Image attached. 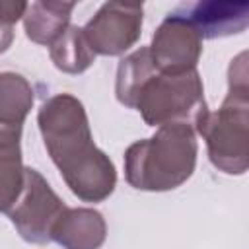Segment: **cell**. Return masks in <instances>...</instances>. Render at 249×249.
<instances>
[{
  "label": "cell",
  "instance_id": "4",
  "mask_svg": "<svg viewBox=\"0 0 249 249\" xmlns=\"http://www.w3.org/2000/svg\"><path fill=\"white\" fill-rule=\"evenodd\" d=\"M134 107L150 126L171 123H189L196 126L198 119L208 111L196 70L163 74L156 68L138 89Z\"/></svg>",
  "mask_w": 249,
  "mask_h": 249
},
{
  "label": "cell",
  "instance_id": "2",
  "mask_svg": "<svg viewBox=\"0 0 249 249\" xmlns=\"http://www.w3.org/2000/svg\"><path fill=\"white\" fill-rule=\"evenodd\" d=\"M228 84L222 107L214 113L206 111L195 128L206 140L214 167L241 175L249 169V51L230 62Z\"/></svg>",
  "mask_w": 249,
  "mask_h": 249
},
{
  "label": "cell",
  "instance_id": "5",
  "mask_svg": "<svg viewBox=\"0 0 249 249\" xmlns=\"http://www.w3.org/2000/svg\"><path fill=\"white\" fill-rule=\"evenodd\" d=\"M64 210L66 206L49 183L35 169H25L21 193L14 200V206L4 212L25 241L47 243L53 239V228Z\"/></svg>",
  "mask_w": 249,
  "mask_h": 249
},
{
  "label": "cell",
  "instance_id": "6",
  "mask_svg": "<svg viewBox=\"0 0 249 249\" xmlns=\"http://www.w3.org/2000/svg\"><path fill=\"white\" fill-rule=\"evenodd\" d=\"M142 4L107 2L84 27V35L97 54L115 56L130 49L140 37Z\"/></svg>",
  "mask_w": 249,
  "mask_h": 249
},
{
  "label": "cell",
  "instance_id": "1",
  "mask_svg": "<svg viewBox=\"0 0 249 249\" xmlns=\"http://www.w3.org/2000/svg\"><path fill=\"white\" fill-rule=\"evenodd\" d=\"M45 148L70 191L86 200L107 198L117 183L113 161L95 148L84 105L70 93L53 95L37 115Z\"/></svg>",
  "mask_w": 249,
  "mask_h": 249
},
{
  "label": "cell",
  "instance_id": "10",
  "mask_svg": "<svg viewBox=\"0 0 249 249\" xmlns=\"http://www.w3.org/2000/svg\"><path fill=\"white\" fill-rule=\"evenodd\" d=\"M74 2H33L27 4L25 33L39 45H53L66 29Z\"/></svg>",
  "mask_w": 249,
  "mask_h": 249
},
{
  "label": "cell",
  "instance_id": "11",
  "mask_svg": "<svg viewBox=\"0 0 249 249\" xmlns=\"http://www.w3.org/2000/svg\"><path fill=\"white\" fill-rule=\"evenodd\" d=\"M51 58L62 72H84L95 58V53L84 35V27L68 25V29L51 45Z\"/></svg>",
  "mask_w": 249,
  "mask_h": 249
},
{
  "label": "cell",
  "instance_id": "7",
  "mask_svg": "<svg viewBox=\"0 0 249 249\" xmlns=\"http://www.w3.org/2000/svg\"><path fill=\"white\" fill-rule=\"evenodd\" d=\"M200 53V35L191 23L175 14H169L163 19L150 45L152 60L163 74H185L195 70Z\"/></svg>",
  "mask_w": 249,
  "mask_h": 249
},
{
  "label": "cell",
  "instance_id": "9",
  "mask_svg": "<svg viewBox=\"0 0 249 249\" xmlns=\"http://www.w3.org/2000/svg\"><path fill=\"white\" fill-rule=\"evenodd\" d=\"M53 239L66 249H99L105 241V220L91 208H66L53 228Z\"/></svg>",
  "mask_w": 249,
  "mask_h": 249
},
{
  "label": "cell",
  "instance_id": "3",
  "mask_svg": "<svg viewBox=\"0 0 249 249\" xmlns=\"http://www.w3.org/2000/svg\"><path fill=\"white\" fill-rule=\"evenodd\" d=\"M195 126L171 123L148 140H138L124 152V177L140 191H169L183 185L195 171Z\"/></svg>",
  "mask_w": 249,
  "mask_h": 249
},
{
  "label": "cell",
  "instance_id": "8",
  "mask_svg": "<svg viewBox=\"0 0 249 249\" xmlns=\"http://www.w3.org/2000/svg\"><path fill=\"white\" fill-rule=\"evenodd\" d=\"M171 14L191 23L200 39L226 37L249 27V2H183Z\"/></svg>",
  "mask_w": 249,
  "mask_h": 249
},
{
  "label": "cell",
  "instance_id": "12",
  "mask_svg": "<svg viewBox=\"0 0 249 249\" xmlns=\"http://www.w3.org/2000/svg\"><path fill=\"white\" fill-rule=\"evenodd\" d=\"M156 70V64L150 54V47H142L121 60L117 70V99L126 105L134 107V99L146 78Z\"/></svg>",
  "mask_w": 249,
  "mask_h": 249
}]
</instances>
